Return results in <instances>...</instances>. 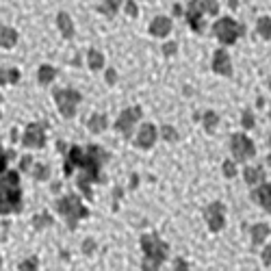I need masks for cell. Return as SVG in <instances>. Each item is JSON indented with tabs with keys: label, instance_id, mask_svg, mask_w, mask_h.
I'll list each match as a JSON object with an SVG mask.
<instances>
[{
	"label": "cell",
	"instance_id": "obj_1",
	"mask_svg": "<svg viewBox=\"0 0 271 271\" xmlns=\"http://www.w3.org/2000/svg\"><path fill=\"white\" fill-rule=\"evenodd\" d=\"M108 161L106 150H102L100 145H89L87 150H80L78 145L69 148L68 161H65V176H72V169L76 165L80 167V176H78V189L85 193L87 200H91V182H102L104 178L100 176L102 165Z\"/></svg>",
	"mask_w": 271,
	"mask_h": 271
},
{
	"label": "cell",
	"instance_id": "obj_2",
	"mask_svg": "<svg viewBox=\"0 0 271 271\" xmlns=\"http://www.w3.org/2000/svg\"><path fill=\"white\" fill-rule=\"evenodd\" d=\"M22 210V189H20V173L4 171L0 178V215L20 213Z\"/></svg>",
	"mask_w": 271,
	"mask_h": 271
},
{
	"label": "cell",
	"instance_id": "obj_3",
	"mask_svg": "<svg viewBox=\"0 0 271 271\" xmlns=\"http://www.w3.org/2000/svg\"><path fill=\"white\" fill-rule=\"evenodd\" d=\"M141 247H143V252H145L141 269L143 271H159L163 260L167 258L169 245H167L165 241H161L159 235H143L141 237Z\"/></svg>",
	"mask_w": 271,
	"mask_h": 271
},
{
	"label": "cell",
	"instance_id": "obj_4",
	"mask_svg": "<svg viewBox=\"0 0 271 271\" xmlns=\"http://www.w3.org/2000/svg\"><path fill=\"white\" fill-rule=\"evenodd\" d=\"M57 210L68 219L69 230H74L76 224H78V219H85V217L89 215V210L83 206V202H80V198L76 193H69V195H65V198L59 200Z\"/></svg>",
	"mask_w": 271,
	"mask_h": 271
},
{
	"label": "cell",
	"instance_id": "obj_5",
	"mask_svg": "<svg viewBox=\"0 0 271 271\" xmlns=\"http://www.w3.org/2000/svg\"><path fill=\"white\" fill-rule=\"evenodd\" d=\"M213 33H215V37L219 39L224 46H232L238 37H241V33H243V26L241 24H237L232 18H219L213 24Z\"/></svg>",
	"mask_w": 271,
	"mask_h": 271
},
{
	"label": "cell",
	"instance_id": "obj_6",
	"mask_svg": "<svg viewBox=\"0 0 271 271\" xmlns=\"http://www.w3.org/2000/svg\"><path fill=\"white\" fill-rule=\"evenodd\" d=\"M54 100L65 119H72L76 115V106L80 102V91L76 89H54Z\"/></svg>",
	"mask_w": 271,
	"mask_h": 271
},
{
	"label": "cell",
	"instance_id": "obj_7",
	"mask_svg": "<svg viewBox=\"0 0 271 271\" xmlns=\"http://www.w3.org/2000/svg\"><path fill=\"white\" fill-rule=\"evenodd\" d=\"M230 150H232V156H235V163H243V161H247L254 156V141L241 133L232 135Z\"/></svg>",
	"mask_w": 271,
	"mask_h": 271
},
{
	"label": "cell",
	"instance_id": "obj_8",
	"mask_svg": "<svg viewBox=\"0 0 271 271\" xmlns=\"http://www.w3.org/2000/svg\"><path fill=\"white\" fill-rule=\"evenodd\" d=\"M226 208H224V204L221 202H213V204H208L204 208V217H206V224H208V228L213 232H219L221 228H224L226 224Z\"/></svg>",
	"mask_w": 271,
	"mask_h": 271
},
{
	"label": "cell",
	"instance_id": "obj_9",
	"mask_svg": "<svg viewBox=\"0 0 271 271\" xmlns=\"http://www.w3.org/2000/svg\"><path fill=\"white\" fill-rule=\"evenodd\" d=\"M141 119V106H133V108H126L122 111V115L115 119V130L124 135H130L133 133V126Z\"/></svg>",
	"mask_w": 271,
	"mask_h": 271
},
{
	"label": "cell",
	"instance_id": "obj_10",
	"mask_svg": "<svg viewBox=\"0 0 271 271\" xmlns=\"http://www.w3.org/2000/svg\"><path fill=\"white\" fill-rule=\"evenodd\" d=\"M22 143L26 148H43L46 145V133H43L41 124H29L24 130V137H22Z\"/></svg>",
	"mask_w": 271,
	"mask_h": 271
},
{
	"label": "cell",
	"instance_id": "obj_11",
	"mask_svg": "<svg viewBox=\"0 0 271 271\" xmlns=\"http://www.w3.org/2000/svg\"><path fill=\"white\" fill-rule=\"evenodd\" d=\"M156 139H159V130H156V126H152V124H143V126H141V130H139L137 141H135V143H137L139 148L148 150V148H152V145L156 143Z\"/></svg>",
	"mask_w": 271,
	"mask_h": 271
},
{
	"label": "cell",
	"instance_id": "obj_12",
	"mask_svg": "<svg viewBox=\"0 0 271 271\" xmlns=\"http://www.w3.org/2000/svg\"><path fill=\"white\" fill-rule=\"evenodd\" d=\"M202 2H189L187 7V22L191 24V29L195 33H202L204 31V22H202Z\"/></svg>",
	"mask_w": 271,
	"mask_h": 271
},
{
	"label": "cell",
	"instance_id": "obj_13",
	"mask_svg": "<svg viewBox=\"0 0 271 271\" xmlns=\"http://www.w3.org/2000/svg\"><path fill=\"white\" fill-rule=\"evenodd\" d=\"M213 69L221 76H232V61L226 50H217L213 57Z\"/></svg>",
	"mask_w": 271,
	"mask_h": 271
},
{
	"label": "cell",
	"instance_id": "obj_14",
	"mask_svg": "<svg viewBox=\"0 0 271 271\" xmlns=\"http://www.w3.org/2000/svg\"><path fill=\"white\" fill-rule=\"evenodd\" d=\"M249 198H252L254 202H258L267 213H271V184H260L258 189H254V191L249 193Z\"/></svg>",
	"mask_w": 271,
	"mask_h": 271
},
{
	"label": "cell",
	"instance_id": "obj_15",
	"mask_svg": "<svg viewBox=\"0 0 271 271\" xmlns=\"http://www.w3.org/2000/svg\"><path fill=\"white\" fill-rule=\"evenodd\" d=\"M150 33L154 37H165L171 33V20L165 18V15H156L154 20L150 22Z\"/></svg>",
	"mask_w": 271,
	"mask_h": 271
},
{
	"label": "cell",
	"instance_id": "obj_16",
	"mask_svg": "<svg viewBox=\"0 0 271 271\" xmlns=\"http://www.w3.org/2000/svg\"><path fill=\"white\" fill-rule=\"evenodd\" d=\"M57 24H59V31L63 33V37L65 39H69V37L74 35V22H72V18H69L68 13H59L57 15Z\"/></svg>",
	"mask_w": 271,
	"mask_h": 271
},
{
	"label": "cell",
	"instance_id": "obj_17",
	"mask_svg": "<svg viewBox=\"0 0 271 271\" xmlns=\"http://www.w3.org/2000/svg\"><path fill=\"white\" fill-rule=\"evenodd\" d=\"M18 43V33L9 26H0V46L2 48H13Z\"/></svg>",
	"mask_w": 271,
	"mask_h": 271
},
{
	"label": "cell",
	"instance_id": "obj_18",
	"mask_svg": "<svg viewBox=\"0 0 271 271\" xmlns=\"http://www.w3.org/2000/svg\"><path fill=\"white\" fill-rule=\"evenodd\" d=\"M265 171L260 169V167H245L243 169V178H245V182L249 184V187H254V184H258L260 180H263Z\"/></svg>",
	"mask_w": 271,
	"mask_h": 271
},
{
	"label": "cell",
	"instance_id": "obj_19",
	"mask_svg": "<svg viewBox=\"0 0 271 271\" xmlns=\"http://www.w3.org/2000/svg\"><path fill=\"white\" fill-rule=\"evenodd\" d=\"M54 78H57V68H52V65H41L39 72H37V80H39L41 85H50Z\"/></svg>",
	"mask_w": 271,
	"mask_h": 271
},
{
	"label": "cell",
	"instance_id": "obj_20",
	"mask_svg": "<svg viewBox=\"0 0 271 271\" xmlns=\"http://www.w3.org/2000/svg\"><path fill=\"white\" fill-rule=\"evenodd\" d=\"M269 232H271V228L267 224H256L252 228V243L254 245H260V243L269 237Z\"/></svg>",
	"mask_w": 271,
	"mask_h": 271
},
{
	"label": "cell",
	"instance_id": "obj_21",
	"mask_svg": "<svg viewBox=\"0 0 271 271\" xmlns=\"http://www.w3.org/2000/svg\"><path fill=\"white\" fill-rule=\"evenodd\" d=\"M87 63H89V68L94 69V72H98V69L104 68V57H102L100 50H94V48H91V50L87 52Z\"/></svg>",
	"mask_w": 271,
	"mask_h": 271
},
{
	"label": "cell",
	"instance_id": "obj_22",
	"mask_svg": "<svg viewBox=\"0 0 271 271\" xmlns=\"http://www.w3.org/2000/svg\"><path fill=\"white\" fill-rule=\"evenodd\" d=\"M87 126H89L91 133H102V130L108 126L106 115H102V113H100V115H91V119H89V124H87Z\"/></svg>",
	"mask_w": 271,
	"mask_h": 271
},
{
	"label": "cell",
	"instance_id": "obj_23",
	"mask_svg": "<svg viewBox=\"0 0 271 271\" xmlns=\"http://www.w3.org/2000/svg\"><path fill=\"white\" fill-rule=\"evenodd\" d=\"M256 31L260 33V37H263V39H271V18H267V15L258 18Z\"/></svg>",
	"mask_w": 271,
	"mask_h": 271
},
{
	"label": "cell",
	"instance_id": "obj_24",
	"mask_svg": "<svg viewBox=\"0 0 271 271\" xmlns=\"http://www.w3.org/2000/svg\"><path fill=\"white\" fill-rule=\"evenodd\" d=\"M202 124H204V128L208 130V133H213L215 126H217V124H219V115H217L215 111H206V113H204Z\"/></svg>",
	"mask_w": 271,
	"mask_h": 271
},
{
	"label": "cell",
	"instance_id": "obj_25",
	"mask_svg": "<svg viewBox=\"0 0 271 271\" xmlns=\"http://www.w3.org/2000/svg\"><path fill=\"white\" fill-rule=\"evenodd\" d=\"M18 80H20V72H18V69H2V72H0V85L18 83Z\"/></svg>",
	"mask_w": 271,
	"mask_h": 271
},
{
	"label": "cell",
	"instance_id": "obj_26",
	"mask_svg": "<svg viewBox=\"0 0 271 271\" xmlns=\"http://www.w3.org/2000/svg\"><path fill=\"white\" fill-rule=\"evenodd\" d=\"M52 224V217L48 215V213H41V215H35L33 217V226L39 230V228H46V226H50Z\"/></svg>",
	"mask_w": 271,
	"mask_h": 271
},
{
	"label": "cell",
	"instance_id": "obj_27",
	"mask_svg": "<svg viewBox=\"0 0 271 271\" xmlns=\"http://www.w3.org/2000/svg\"><path fill=\"white\" fill-rule=\"evenodd\" d=\"M100 13H104V15H115V11L119 9V4L117 2H100L96 7Z\"/></svg>",
	"mask_w": 271,
	"mask_h": 271
},
{
	"label": "cell",
	"instance_id": "obj_28",
	"mask_svg": "<svg viewBox=\"0 0 271 271\" xmlns=\"http://www.w3.org/2000/svg\"><path fill=\"white\" fill-rule=\"evenodd\" d=\"M33 176H35V180H48V176H50V169H48L46 165H41V163H37V165H35V171H33Z\"/></svg>",
	"mask_w": 271,
	"mask_h": 271
},
{
	"label": "cell",
	"instance_id": "obj_29",
	"mask_svg": "<svg viewBox=\"0 0 271 271\" xmlns=\"http://www.w3.org/2000/svg\"><path fill=\"white\" fill-rule=\"evenodd\" d=\"M161 135H163V139H165V141H176V139H178L176 128H173V126H167V124L161 128Z\"/></svg>",
	"mask_w": 271,
	"mask_h": 271
},
{
	"label": "cell",
	"instance_id": "obj_30",
	"mask_svg": "<svg viewBox=\"0 0 271 271\" xmlns=\"http://www.w3.org/2000/svg\"><path fill=\"white\" fill-rule=\"evenodd\" d=\"M224 176L226 178H235L237 176V163L235 161H226L224 163Z\"/></svg>",
	"mask_w": 271,
	"mask_h": 271
},
{
	"label": "cell",
	"instance_id": "obj_31",
	"mask_svg": "<svg viewBox=\"0 0 271 271\" xmlns=\"http://www.w3.org/2000/svg\"><path fill=\"white\" fill-rule=\"evenodd\" d=\"M20 271H37V258H26L20 263Z\"/></svg>",
	"mask_w": 271,
	"mask_h": 271
},
{
	"label": "cell",
	"instance_id": "obj_32",
	"mask_svg": "<svg viewBox=\"0 0 271 271\" xmlns=\"http://www.w3.org/2000/svg\"><path fill=\"white\" fill-rule=\"evenodd\" d=\"M243 128H254V115H252V111H249V108H245V111H243Z\"/></svg>",
	"mask_w": 271,
	"mask_h": 271
},
{
	"label": "cell",
	"instance_id": "obj_33",
	"mask_svg": "<svg viewBox=\"0 0 271 271\" xmlns=\"http://www.w3.org/2000/svg\"><path fill=\"white\" fill-rule=\"evenodd\" d=\"M11 159H13V152H2V154H0V173L7 171V165Z\"/></svg>",
	"mask_w": 271,
	"mask_h": 271
},
{
	"label": "cell",
	"instance_id": "obj_34",
	"mask_svg": "<svg viewBox=\"0 0 271 271\" xmlns=\"http://www.w3.org/2000/svg\"><path fill=\"white\" fill-rule=\"evenodd\" d=\"M202 7H204V11H208L210 15L219 13V2H202Z\"/></svg>",
	"mask_w": 271,
	"mask_h": 271
},
{
	"label": "cell",
	"instance_id": "obj_35",
	"mask_svg": "<svg viewBox=\"0 0 271 271\" xmlns=\"http://www.w3.org/2000/svg\"><path fill=\"white\" fill-rule=\"evenodd\" d=\"M173 271H189V265L184 258H176L173 260Z\"/></svg>",
	"mask_w": 271,
	"mask_h": 271
},
{
	"label": "cell",
	"instance_id": "obj_36",
	"mask_svg": "<svg viewBox=\"0 0 271 271\" xmlns=\"http://www.w3.org/2000/svg\"><path fill=\"white\" fill-rule=\"evenodd\" d=\"M83 252L89 256V254H94L96 252V241H91V238H87L85 241V245H83Z\"/></svg>",
	"mask_w": 271,
	"mask_h": 271
},
{
	"label": "cell",
	"instance_id": "obj_37",
	"mask_svg": "<svg viewBox=\"0 0 271 271\" xmlns=\"http://www.w3.org/2000/svg\"><path fill=\"white\" fill-rule=\"evenodd\" d=\"M176 48H178V43L176 41H169V43H165V46H163V52H165L167 57H171V54L176 52Z\"/></svg>",
	"mask_w": 271,
	"mask_h": 271
},
{
	"label": "cell",
	"instance_id": "obj_38",
	"mask_svg": "<svg viewBox=\"0 0 271 271\" xmlns=\"http://www.w3.org/2000/svg\"><path fill=\"white\" fill-rule=\"evenodd\" d=\"M124 7H126L128 15H133V18H135V15L139 13V7H137V4H135V2H126V4H124Z\"/></svg>",
	"mask_w": 271,
	"mask_h": 271
},
{
	"label": "cell",
	"instance_id": "obj_39",
	"mask_svg": "<svg viewBox=\"0 0 271 271\" xmlns=\"http://www.w3.org/2000/svg\"><path fill=\"white\" fill-rule=\"evenodd\" d=\"M117 80V74H115V69H106V83L108 85H113Z\"/></svg>",
	"mask_w": 271,
	"mask_h": 271
},
{
	"label": "cell",
	"instance_id": "obj_40",
	"mask_svg": "<svg viewBox=\"0 0 271 271\" xmlns=\"http://www.w3.org/2000/svg\"><path fill=\"white\" fill-rule=\"evenodd\" d=\"M31 156H24V159H22V163H20V171H26V169H29V167H31Z\"/></svg>",
	"mask_w": 271,
	"mask_h": 271
},
{
	"label": "cell",
	"instance_id": "obj_41",
	"mask_svg": "<svg viewBox=\"0 0 271 271\" xmlns=\"http://www.w3.org/2000/svg\"><path fill=\"white\" fill-rule=\"evenodd\" d=\"M263 263H265V265H271V245L265 247V252H263Z\"/></svg>",
	"mask_w": 271,
	"mask_h": 271
},
{
	"label": "cell",
	"instance_id": "obj_42",
	"mask_svg": "<svg viewBox=\"0 0 271 271\" xmlns=\"http://www.w3.org/2000/svg\"><path fill=\"white\" fill-rule=\"evenodd\" d=\"M180 11H182V9H180V4H173V13L180 15Z\"/></svg>",
	"mask_w": 271,
	"mask_h": 271
},
{
	"label": "cell",
	"instance_id": "obj_43",
	"mask_svg": "<svg viewBox=\"0 0 271 271\" xmlns=\"http://www.w3.org/2000/svg\"><path fill=\"white\" fill-rule=\"evenodd\" d=\"M0 267H2V258H0Z\"/></svg>",
	"mask_w": 271,
	"mask_h": 271
},
{
	"label": "cell",
	"instance_id": "obj_44",
	"mask_svg": "<svg viewBox=\"0 0 271 271\" xmlns=\"http://www.w3.org/2000/svg\"><path fill=\"white\" fill-rule=\"evenodd\" d=\"M269 89H271V78H269Z\"/></svg>",
	"mask_w": 271,
	"mask_h": 271
},
{
	"label": "cell",
	"instance_id": "obj_45",
	"mask_svg": "<svg viewBox=\"0 0 271 271\" xmlns=\"http://www.w3.org/2000/svg\"><path fill=\"white\" fill-rule=\"evenodd\" d=\"M269 163H271V156H269Z\"/></svg>",
	"mask_w": 271,
	"mask_h": 271
},
{
	"label": "cell",
	"instance_id": "obj_46",
	"mask_svg": "<svg viewBox=\"0 0 271 271\" xmlns=\"http://www.w3.org/2000/svg\"><path fill=\"white\" fill-rule=\"evenodd\" d=\"M0 117H2V115H0Z\"/></svg>",
	"mask_w": 271,
	"mask_h": 271
}]
</instances>
